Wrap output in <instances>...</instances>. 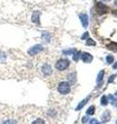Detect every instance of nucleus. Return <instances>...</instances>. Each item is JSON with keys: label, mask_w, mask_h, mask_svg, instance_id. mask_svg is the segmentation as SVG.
Instances as JSON below:
<instances>
[{"label": "nucleus", "mask_w": 117, "mask_h": 124, "mask_svg": "<svg viewBox=\"0 0 117 124\" xmlns=\"http://www.w3.org/2000/svg\"><path fill=\"white\" fill-rule=\"evenodd\" d=\"M116 124H117V120H116Z\"/></svg>", "instance_id": "nucleus-29"}, {"label": "nucleus", "mask_w": 117, "mask_h": 124, "mask_svg": "<svg viewBox=\"0 0 117 124\" xmlns=\"http://www.w3.org/2000/svg\"><path fill=\"white\" fill-rule=\"evenodd\" d=\"M114 3H115V5L117 6V0H115V2H114Z\"/></svg>", "instance_id": "nucleus-27"}, {"label": "nucleus", "mask_w": 117, "mask_h": 124, "mask_svg": "<svg viewBox=\"0 0 117 124\" xmlns=\"http://www.w3.org/2000/svg\"><path fill=\"white\" fill-rule=\"evenodd\" d=\"M101 102H102V104L103 106H107L108 104V98H107V96H103L102 97V99H101Z\"/></svg>", "instance_id": "nucleus-16"}, {"label": "nucleus", "mask_w": 117, "mask_h": 124, "mask_svg": "<svg viewBox=\"0 0 117 124\" xmlns=\"http://www.w3.org/2000/svg\"><path fill=\"white\" fill-rule=\"evenodd\" d=\"M41 70H42V72H43L44 76H49V75H52V66H50L49 64H44L43 66H42Z\"/></svg>", "instance_id": "nucleus-6"}, {"label": "nucleus", "mask_w": 117, "mask_h": 124, "mask_svg": "<svg viewBox=\"0 0 117 124\" xmlns=\"http://www.w3.org/2000/svg\"><path fill=\"white\" fill-rule=\"evenodd\" d=\"M79 54H80V52L75 53V54L73 55V60H74V61H78V60H79V58H80V55H79Z\"/></svg>", "instance_id": "nucleus-19"}, {"label": "nucleus", "mask_w": 117, "mask_h": 124, "mask_svg": "<svg viewBox=\"0 0 117 124\" xmlns=\"http://www.w3.org/2000/svg\"><path fill=\"white\" fill-rule=\"evenodd\" d=\"M113 68H117V63H116V64H114V65H113Z\"/></svg>", "instance_id": "nucleus-26"}, {"label": "nucleus", "mask_w": 117, "mask_h": 124, "mask_svg": "<svg viewBox=\"0 0 117 124\" xmlns=\"http://www.w3.org/2000/svg\"><path fill=\"white\" fill-rule=\"evenodd\" d=\"M102 120H103V122H108L110 120V112L105 111L102 114Z\"/></svg>", "instance_id": "nucleus-9"}, {"label": "nucleus", "mask_w": 117, "mask_h": 124, "mask_svg": "<svg viewBox=\"0 0 117 124\" xmlns=\"http://www.w3.org/2000/svg\"><path fill=\"white\" fill-rule=\"evenodd\" d=\"M87 120H88L87 117H83V118H82V122L85 123V122H87Z\"/></svg>", "instance_id": "nucleus-25"}, {"label": "nucleus", "mask_w": 117, "mask_h": 124, "mask_svg": "<svg viewBox=\"0 0 117 124\" xmlns=\"http://www.w3.org/2000/svg\"><path fill=\"white\" fill-rule=\"evenodd\" d=\"M85 45L88 46H96V41L91 39V38H87L86 42H85Z\"/></svg>", "instance_id": "nucleus-14"}, {"label": "nucleus", "mask_w": 117, "mask_h": 124, "mask_svg": "<svg viewBox=\"0 0 117 124\" xmlns=\"http://www.w3.org/2000/svg\"><path fill=\"white\" fill-rule=\"evenodd\" d=\"M108 48L113 50V51H117V44H115V42H112V44H110L108 46Z\"/></svg>", "instance_id": "nucleus-15"}, {"label": "nucleus", "mask_w": 117, "mask_h": 124, "mask_svg": "<svg viewBox=\"0 0 117 124\" xmlns=\"http://www.w3.org/2000/svg\"><path fill=\"white\" fill-rule=\"evenodd\" d=\"M58 90L61 94H68L71 90V87H70V84L68 82H61L58 86Z\"/></svg>", "instance_id": "nucleus-1"}, {"label": "nucleus", "mask_w": 117, "mask_h": 124, "mask_svg": "<svg viewBox=\"0 0 117 124\" xmlns=\"http://www.w3.org/2000/svg\"><path fill=\"white\" fill-rule=\"evenodd\" d=\"M91 124H101V123L98 122V120H96V119H91Z\"/></svg>", "instance_id": "nucleus-22"}, {"label": "nucleus", "mask_w": 117, "mask_h": 124, "mask_svg": "<svg viewBox=\"0 0 117 124\" xmlns=\"http://www.w3.org/2000/svg\"><path fill=\"white\" fill-rule=\"evenodd\" d=\"M104 1H108V0H104Z\"/></svg>", "instance_id": "nucleus-28"}, {"label": "nucleus", "mask_w": 117, "mask_h": 124, "mask_svg": "<svg viewBox=\"0 0 117 124\" xmlns=\"http://www.w3.org/2000/svg\"><path fill=\"white\" fill-rule=\"evenodd\" d=\"M39 18H40V11H34L31 20H32L33 23H37V24H39Z\"/></svg>", "instance_id": "nucleus-8"}, {"label": "nucleus", "mask_w": 117, "mask_h": 124, "mask_svg": "<svg viewBox=\"0 0 117 124\" xmlns=\"http://www.w3.org/2000/svg\"><path fill=\"white\" fill-rule=\"evenodd\" d=\"M42 50H43V48H42L41 45H36V46H32L31 49H29L28 54H29V55H31V56H35V55H37V54L40 53Z\"/></svg>", "instance_id": "nucleus-3"}, {"label": "nucleus", "mask_w": 117, "mask_h": 124, "mask_svg": "<svg viewBox=\"0 0 117 124\" xmlns=\"http://www.w3.org/2000/svg\"><path fill=\"white\" fill-rule=\"evenodd\" d=\"M2 124H17V122L14 121V120H11V119H9V120H6V121H4Z\"/></svg>", "instance_id": "nucleus-20"}, {"label": "nucleus", "mask_w": 117, "mask_h": 124, "mask_svg": "<svg viewBox=\"0 0 117 124\" xmlns=\"http://www.w3.org/2000/svg\"><path fill=\"white\" fill-rule=\"evenodd\" d=\"M5 61V55L4 53H0V63H3Z\"/></svg>", "instance_id": "nucleus-21"}, {"label": "nucleus", "mask_w": 117, "mask_h": 124, "mask_svg": "<svg viewBox=\"0 0 117 124\" xmlns=\"http://www.w3.org/2000/svg\"><path fill=\"white\" fill-rule=\"evenodd\" d=\"M79 19L81 21V24L84 28H86L87 25H88V16L86 14H80L79 15Z\"/></svg>", "instance_id": "nucleus-5"}, {"label": "nucleus", "mask_w": 117, "mask_h": 124, "mask_svg": "<svg viewBox=\"0 0 117 124\" xmlns=\"http://www.w3.org/2000/svg\"><path fill=\"white\" fill-rule=\"evenodd\" d=\"M88 99H89V97H87L86 99H83L82 101H81V102H80V103H79V104H78V106L76 107V110H77V111H78V110H81V108H82L84 107V104L88 101Z\"/></svg>", "instance_id": "nucleus-11"}, {"label": "nucleus", "mask_w": 117, "mask_h": 124, "mask_svg": "<svg viewBox=\"0 0 117 124\" xmlns=\"http://www.w3.org/2000/svg\"><path fill=\"white\" fill-rule=\"evenodd\" d=\"M87 36H88V33L86 32V33H84V34H83V35H82V37H81V38H82V39H85V38H86Z\"/></svg>", "instance_id": "nucleus-23"}, {"label": "nucleus", "mask_w": 117, "mask_h": 124, "mask_svg": "<svg viewBox=\"0 0 117 124\" xmlns=\"http://www.w3.org/2000/svg\"><path fill=\"white\" fill-rule=\"evenodd\" d=\"M50 37H52V35H50L49 33H47V32L42 34V39H43L45 42H48L50 40Z\"/></svg>", "instance_id": "nucleus-12"}, {"label": "nucleus", "mask_w": 117, "mask_h": 124, "mask_svg": "<svg viewBox=\"0 0 117 124\" xmlns=\"http://www.w3.org/2000/svg\"><path fill=\"white\" fill-rule=\"evenodd\" d=\"M116 76H112V77H110V79H109V83H111V82H113V80H114V78H115Z\"/></svg>", "instance_id": "nucleus-24"}, {"label": "nucleus", "mask_w": 117, "mask_h": 124, "mask_svg": "<svg viewBox=\"0 0 117 124\" xmlns=\"http://www.w3.org/2000/svg\"><path fill=\"white\" fill-rule=\"evenodd\" d=\"M70 65V61L67 59H61L56 63V68L58 70H65Z\"/></svg>", "instance_id": "nucleus-2"}, {"label": "nucleus", "mask_w": 117, "mask_h": 124, "mask_svg": "<svg viewBox=\"0 0 117 124\" xmlns=\"http://www.w3.org/2000/svg\"><path fill=\"white\" fill-rule=\"evenodd\" d=\"M81 59H82V61L85 62V63H91L93 59V57L89 53H83L82 56H81Z\"/></svg>", "instance_id": "nucleus-7"}, {"label": "nucleus", "mask_w": 117, "mask_h": 124, "mask_svg": "<svg viewBox=\"0 0 117 124\" xmlns=\"http://www.w3.org/2000/svg\"><path fill=\"white\" fill-rule=\"evenodd\" d=\"M32 124H45V122L42 119H36L32 122Z\"/></svg>", "instance_id": "nucleus-18"}, {"label": "nucleus", "mask_w": 117, "mask_h": 124, "mask_svg": "<svg viewBox=\"0 0 117 124\" xmlns=\"http://www.w3.org/2000/svg\"><path fill=\"white\" fill-rule=\"evenodd\" d=\"M96 10H97V13H99L100 15H103V14H106L108 11V7L105 4H103V3L98 2L96 4Z\"/></svg>", "instance_id": "nucleus-4"}, {"label": "nucleus", "mask_w": 117, "mask_h": 124, "mask_svg": "<svg viewBox=\"0 0 117 124\" xmlns=\"http://www.w3.org/2000/svg\"><path fill=\"white\" fill-rule=\"evenodd\" d=\"M104 75H105V71L104 70H101L99 72V75L97 77V83H101L103 81V78H104Z\"/></svg>", "instance_id": "nucleus-10"}, {"label": "nucleus", "mask_w": 117, "mask_h": 124, "mask_svg": "<svg viewBox=\"0 0 117 124\" xmlns=\"http://www.w3.org/2000/svg\"><path fill=\"white\" fill-rule=\"evenodd\" d=\"M95 111H96V108L95 106H91L88 108H87V111H86V115H93L95 114Z\"/></svg>", "instance_id": "nucleus-13"}, {"label": "nucleus", "mask_w": 117, "mask_h": 124, "mask_svg": "<svg viewBox=\"0 0 117 124\" xmlns=\"http://www.w3.org/2000/svg\"><path fill=\"white\" fill-rule=\"evenodd\" d=\"M106 59H107V63H108V64H111V63H113V62H114V57H113V56L109 55V56H107Z\"/></svg>", "instance_id": "nucleus-17"}]
</instances>
